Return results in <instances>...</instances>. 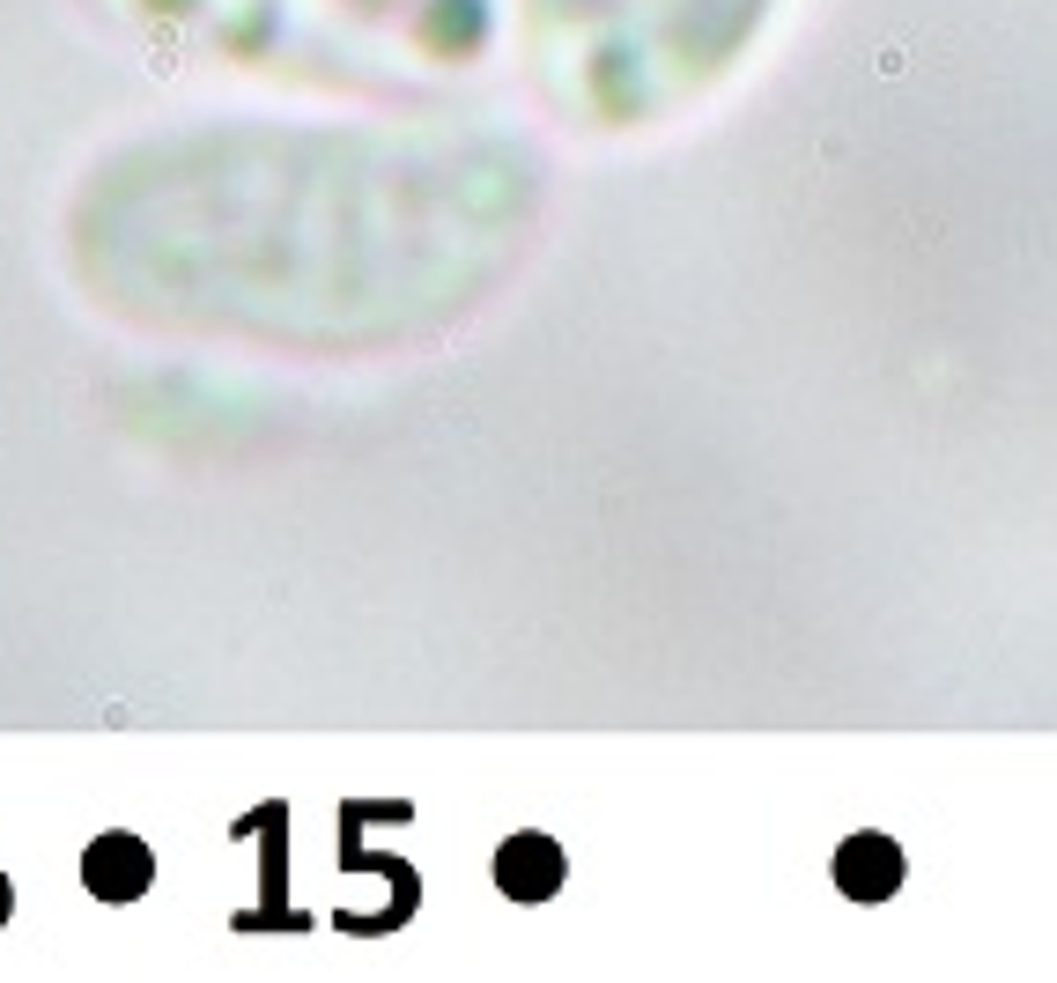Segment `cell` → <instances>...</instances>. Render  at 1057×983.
Segmentation results:
<instances>
[{
    "instance_id": "cell-2",
    "label": "cell",
    "mask_w": 1057,
    "mask_h": 983,
    "mask_svg": "<svg viewBox=\"0 0 1057 983\" xmlns=\"http://www.w3.org/2000/svg\"><path fill=\"white\" fill-rule=\"evenodd\" d=\"M517 872H532V895H548V880H555V850H548V843H517V850H503V887L517 880Z\"/></svg>"
},
{
    "instance_id": "cell-1",
    "label": "cell",
    "mask_w": 1057,
    "mask_h": 983,
    "mask_svg": "<svg viewBox=\"0 0 1057 983\" xmlns=\"http://www.w3.org/2000/svg\"><path fill=\"white\" fill-rule=\"evenodd\" d=\"M81 872H89V887L103 895V902H134V895L156 880V857H149L141 835H96V850L81 857Z\"/></svg>"
}]
</instances>
